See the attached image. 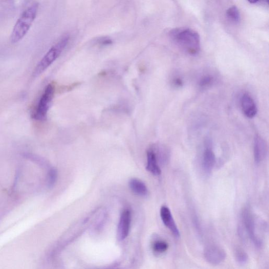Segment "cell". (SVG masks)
Listing matches in <instances>:
<instances>
[{
	"instance_id": "cell-19",
	"label": "cell",
	"mask_w": 269,
	"mask_h": 269,
	"mask_svg": "<svg viewBox=\"0 0 269 269\" xmlns=\"http://www.w3.org/2000/svg\"><path fill=\"white\" fill-rule=\"evenodd\" d=\"M173 84L174 86L176 88H181L183 84L182 80L179 78H175L173 80Z\"/></svg>"
},
{
	"instance_id": "cell-10",
	"label": "cell",
	"mask_w": 269,
	"mask_h": 269,
	"mask_svg": "<svg viewBox=\"0 0 269 269\" xmlns=\"http://www.w3.org/2000/svg\"><path fill=\"white\" fill-rule=\"evenodd\" d=\"M241 103L243 113L248 118H252L257 114V107L249 94H244L242 96Z\"/></svg>"
},
{
	"instance_id": "cell-18",
	"label": "cell",
	"mask_w": 269,
	"mask_h": 269,
	"mask_svg": "<svg viewBox=\"0 0 269 269\" xmlns=\"http://www.w3.org/2000/svg\"><path fill=\"white\" fill-rule=\"evenodd\" d=\"M57 178V173L55 169L51 170L48 175V182L49 186H52L56 181Z\"/></svg>"
},
{
	"instance_id": "cell-11",
	"label": "cell",
	"mask_w": 269,
	"mask_h": 269,
	"mask_svg": "<svg viewBox=\"0 0 269 269\" xmlns=\"http://www.w3.org/2000/svg\"><path fill=\"white\" fill-rule=\"evenodd\" d=\"M147 170L154 175H160L161 169L158 165V159L153 149H150L147 152Z\"/></svg>"
},
{
	"instance_id": "cell-5",
	"label": "cell",
	"mask_w": 269,
	"mask_h": 269,
	"mask_svg": "<svg viewBox=\"0 0 269 269\" xmlns=\"http://www.w3.org/2000/svg\"><path fill=\"white\" fill-rule=\"evenodd\" d=\"M242 221L250 240L254 245L260 247L262 241L256 234L254 218L249 207L244 208L242 213Z\"/></svg>"
},
{
	"instance_id": "cell-15",
	"label": "cell",
	"mask_w": 269,
	"mask_h": 269,
	"mask_svg": "<svg viewBox=\"0 0 269 269\" xmlns=\"http://www.w3.org/2000/svg\"><path fill=\"white\" fill-rule=\"evenodd\" d=\"M168 244L165 241L157 240L152 244L153 251L157 254H162L165 252L168 249Z\"/></svg>"
},
{
	"instance_id": "cell-14",
	"label": "cell",
	"mask_w": 269,
	"mask_h": 269,
	"mask_svg": "<svg viewBox=\"0 0 269 269\" xmlns=\"http://www.w3.org/2000/svg\"><path fill=\"white\" fill-rule=\"evenodd\" d=\"M226 16L232 22H239L240 15L238 8L235 6L230 7L226 11Z\"/></svg>"
},
{
	"instance_id": "cell-8",
	"label": "cell",
	"mask_w": 269,
	"mask_h": 269,
	"mask_svg": "<svg viewBox=\"0 0 269 269\" xmlns=\"http://www.w3.org/2000/svg\"><path fill=\"white\" fill-rule=\"evenodd\" d=\"M160 214L162 221L165 226L172 232L174 236L177 238L179 237L180 232L179 229L169 208L166 206H162Z\"/></svg>"
},
{
	"instance_id": "cell-2",
	"label": "cell",
	"mask_w": 269,
	"mask_h": 269,
	"mask_svg": "<svg viewBox=\"0 0 269 269\" xmlns=\"http://www.w3.org/2000/svg\"><path fill=\"white\" fill-rule=\"evenodd\" d=\"M38 6L33 4L24 11L18 20L11 35V42H20L27 34L37 15Z\"/></svg>"
},
{
	"instance_id": "cell-12",
	"label": "cell",
	"mask_w": 269,
	"mask_h": 269,
	"mask_svg": "<svg viewBox=\"0 0 269 269\" xmlns=\"http://www.w3.org/2000/svg\"><path fill=\"white\" fill-rule=\"evenodd\" d=\"M216 163V157L213 151L207 148L203 155V166L205 172L207 174L211 173Z\"/></svg>"
},
{
	"instance_id": "cell-16",
	"label": "cell",
	"mask_w": 269,
	"mask_h": 269,
	"mask_svg": "<svg viewBox=\"0 0 269 269\" xmlns=\"http://www.w3.org/2000/svg\"><path fill=\"white\" fill-rule=\"evenodd\" d=\"M214 78L210 75L205 76L199 81V86L201 88H207L210 87L214 83Z\"/></svg>"
},
{
	"instance_id": "cell-7",
	"label": "cell",
	"mask_w": 269,
	"mask_h": 269,
	"mask_svg": "<svg viewBox=\"0 0 269 269\" xmlns=\"http://www.w3.org/2000/svg\"><path fill=\"white\" fill-rule=\"evenodd\" d=\"M131 222V214L128 210L121 213L117 228V237L119 241L125 240L128 236Z\"/></svg>"
},
{
	"instance_id": "cell-1",
	"label": "cell",
	"mask_w": 269,
	"mask_h": 269,
	"mask_svg": "<svg viewBox=\"0 0 269 269\" xmlns=\"http://www.w3.org/2000/svg\"><path fill=\"white\" fill-rule=\"evenodd\" d=\"M171 39L182 51L191 55H197L200 50V38L194 30L186 28H179L170 32Z\"/></svg>"
},
{
	"instance_id": "cell-9",
	"label": "cell",
	"mask_w": 269,
	"mask_h": 269,
	"mask_svg": "<svg viewBox=\"0 0 269 269\" xmlns=\"http://www.w3.org/2000/svg\"><path fill=\"white\" fill-rule=\"evenodd\" d=\"M267 153V147L265 141L260 137L256 136L254 141V158L256 164L262 162Z\"/></svg>"
},
{
	"instance_id": "cell-4",
	"label": "cell",
	"mask_w": 269,
	"mask_h": 269,
	"mask_svg": "<svg viewBox=\"0 0 269 269\" xmlns=\"http://www.w3.org/2000/svg\"><path fill=\"white\" fill-rule=\"evenodd\" d=\"M55 88L53 84H49L42 94L36 108L34 117L39 120L44 119L47 115L53 99Z\"/></svg>"
},
{
	"instance_id": "cell-3",
	"label": "cell",
	"mask_w": 269,
	"mask_h": 269,
	"mask_svg": "<svg viewBox=\"0 0 269 269\" xmlns=\"http://www.w3.org/2000/svg\"><path fill=\"white\" fill-rule=\"evenodd\" d=\"M69 40L68 36H65L57 43L52 46L36 66L33 76L38 77L42 74L59 57L66 46Z\"/></svg>"
},
{
	"instance_id": "cell-17",
	"label": "cell",
	"mask_w": 269,
	"mask_h": 269,
	"mask_svg": "<svg viewBox=\"0 0 269 269\" xmlns=\"http://www.w3.org/2000/svg\"><path fill=\"white\" fill-rule=\"evenodd\" d=\"M236 258L237 261L241 264H246L248 261V255L241 249H237L236 251Z\"/></svg>"
},
{
	"instance_id": "cell-6",
	"label": "cell",
	"mask_w": 269,
	"mask_h": 269,
	"mask_svg": "<svg viewBox=\"0 0 269 269\" xmlns=\"http://www.w3.org/2000/svg\"><path fill=\"white\" fill-rule=\"evenodd\" d=\"M204 256L206 260L211 264L218 265L225 260L226 254L222 248L211 244L205 249Z\"/></svg>"
},
{
	"instance_id": "cell-13",
	"label": "cell",
	"mask_w": 269,
	"mask_h": 269,
	"mask_svg": "<svg viewBox=\"0 0 269 269\" xmlns=\"http://www.w3.org/2000/svg\"><path fill=\"white\" fill-rule=\"evenodd\" d=\"M129 185L132 191L140 196L146 197L149 194L148 189L145 183L138 179H131Z\"/></svg>"
}]
</instances>
